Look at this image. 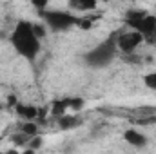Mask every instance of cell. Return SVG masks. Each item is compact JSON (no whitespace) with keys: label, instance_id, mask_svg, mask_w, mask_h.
Returning a JSON list of instances; mask_svg holds the SVG:
<instances>
[{"label":"cell","instance_id":"cell-1","mask_svg":"<svg viewBox=\"0 0 156 154\" xmlns=\"http://www.w3.org/2000/svg\"><path fill=\"white\" fill-rule=\"evenodd\" d=\"M9 42H11L13 49L22 58H26L27 62H33L38 56L40 49H42L40 38L35 35V31H33V24L31 22H26V20H22V22H18L15 26L11 37H9Z\"/></svg>","mask_w":156,"mask_h":154},{"label":"cell","instance_id":"cell-2","mask_svg":"<svg viewBox=\"0 0 156 154\" xmlns=\"http://www.w3.org/2000/svg\"><path fill=\"white\" fill-rule=\"evenodd\" d=\"M116 54L118 51H116V44H115V33H113L107 40L100 42L91 51H87L83 54V62L93 69H100V67H107L116 58Z\"/></svg>","mask_w":156,"mask_h":154},{"label":"cell","instance_id":"cell-3","mask_svg":"<svg viewBox=\"0 0 156 154\" xmlns=\"http://www.w3.org/2000/svg\"><path fill=\"white\" fill-rule=\"evenodd\" d=\"M42 20L45 22V27H49L55 33L69 31L71 27H78L80 16L71 11H60V9H44L40 11Z\"/></svg>","mask_w":156,"mask_h":154},{"label":"cell","instance_id":"cell-4","mask_svg":"<svg viewBox=\"0 0 156 154\" xmlns=\"http://www.w3.org/2000/svg\"><path fill=\"white\" fill-rule=\"evenodd\" d=\"M144 37L136 31H116L115 33V44H116V51L122 53L123 56L127 54H134V51L144 44Z\"/></svg>","mask_w":156,"mask_h":154},{"label":"cell","instance_id":"cell-5","mask_svg":"<svg viewBox=\"0 0 156 154\" xmlns=\"http://www.w3.org/2000/svg\"><path fill=\"white\" fill-rule=\"evenodd\" d=\"M125 26H127L131 31L140 33L145 40H149L156 31V15L147 13L145 16H142V18H138V20H134V22H125Z\"/></svg>","mask_w":156,"mask_h":154},{"label":"cell","instance_id":"cell-6","mask_svg":"<svg viewBox=\"0 0 156 154\" xmlns=\"http://www.w3.org/2000/svg\"><path fill=\"white\" fill-rule=\"evenodd\" d=\"M38 111H40V107H37V105H31V103H20V102H18V105L15 107L16 116L22 118L24 121H37V120H38Z\"/></svg>","mask_w":156,"mask_h":154},{"label":"cell","instance_id":"cell-7","mask_svg":"<svg viewBox=\"0 0 156 154\" xmlns=\"http://www.w3.org/2000/svg\"><path fill=\"white\" fill-rule=\"evenodd\" d=\"M123 140H125L129 145L136 147V149H144V147L147 145V136L142 134L140 131H136L134 127H131V129H127V131L123 132Z\"/></svg>","mask_w":156,"mask_h":154},{"label":"cell","instance_id":"cell-8","mask_svg":"<svg viewBox=\"0 0 156 154\" xmlns=\"http://www.w3.org/2000/svg\"><path fill=\"white\" fill-rule=\"evenodd\" d=\"M67 5L73 11H78V13H93L98 7V4L94 0H69Z\"/></svg>","mask_w":156,"mask_h":154},{"label":"cell","instance_id":"cell-9","mask_svg":"<svg viewBox=\"0 0 156 154\" xmlns=\"http://www.w3.org/2000/svg\"><path fill=\"white\" fill-rule=\"evenodd\" d=\"M69 111V98H62V100H55L51 102V107H49V114L55 116L56 120L62 118V116L67 114Z\"/></svg>","mask_w":156,"mask_h":154},{"label":"cell","instance_id":"cell-10","mask_svg":"<svg viewBox=\"0 0 156 154\" xmlns=\"http://www.w3.org/2000/svg\"><path fill=\"white\" fill-rule=\"evenodd\" d=\"M82 118L80 116H71V114H66L62 116V118H58V127L62 129V131H71V129H75L78 125H82Z\"/></svg>","mask_w":156,"mask_h":154},{"label":"cell","instance_id":"cell-11","mask_svg":"<svg viewBox=\"0 0 156 154\" xmlns=\"http://www.w3.org/2000/svg\"><path fill=\"white\" fill-rule=\"evenodd\" d=\"M100 18H102L100 13H94V15H80L78 27H82V29H91V26H93L96 20H100Z\"/></svg>","mask_w":156,"mask_h":154},{"label":"cell","instance_id":"cell-12","mask_svg":"<svg viewBox=\"0 0 156 154\" xmlns=\"http://www.w3.org/2000/svg\"><path fill=\"white\" fill-rule=\"evenodd\" d=\"M20 131H22L24 134H27L29 138L40 136V132H38V123H37V121H24V123H22V127H20Z\"/></svg>","mask_w":156,"mask_h":154},{"label":"cell","instance_id":"cell-13","mask_svg":"<svg viewBox=\"0 0 156 154\" xmlns=\"http://www.w3.org/2000/svg\"><path fill=\"white\" fill-rule=\"evenodd\" d=\"M31 142V138L27 136V134H24L22 131H18V132H15L13 136H11V143L15 145V147H27V143Z\"/></svg>","mask_w":156,"mask_h":154},{"label":"cell","instance_id":"cell-14","mask_svg":"<svg viewBox=\"0 0 156 154\" xmlns=\"http://www.w3.org/2000/svg\"><path fill=\"white\" fill-rule=\"evenodd\" d=\"M149 11H145V9H138V7H133V9H129L127 13H125V16H123V22H134V20H138V18H142V16H145Z\"/></svg>","mask_w":156,"mask_h":154},{"label":"cell","instance_id":"cell-15","mask_svg":"<svg viewBox=\"0 0 156 154\" xmlns=\"http://www.w3.org/2000/svg\"><path fill=\"white\" fill-rule=\"evenodd\" d=\"M131 121H133L134 125H154L156 114L154 116H136V118H131Z\"/></svg>","mask_w":156,"mask_h":154},{"label":"cell","instance_id":"cell-16","mask_svg":"<svg viewBox=\"0 0 156 154\" xmlns=\"http://www.w3.org/2000/svg\"><path fill=\"white\" fill-rule=\"evenodd\" d=\"M144 83H145V87L156 91V71L154 73H147V75L144 76Z\"/></svg>","mask_w":156,"mask_h":154},{"label":"cell","instance_id":"cell-17","mask_svg":"<svg viewBox=\"0 0 156 154\" xmlns=\"http://www.w3.org/2000/svg\"><path fill=\"white\" fill-rule=\"evenodd\" d=\"M85 105L83 98H69V111H80Z\"/></svg>","mask_w":156,"mask_h":154},{"label":"cell","instance_id":"cell-18","mask_svg":"<svg viewBox=\"0 0 156 154\" xmlns=\"http://www.w3.org/2000/svg\"><path fill=\"white\" fill-rule=\"evenodd\" d=\"M42 143H44L42 136H35V138H31V142L27 143V147H26V149H33V151L37 152V151H38L40 147H42Z\"/></svg>","mask_w":156,"mask_h":154},{"label":"cell","instance_id":"cell-19","mask_svg":"<svg viewBox=\"0 0 156 154\" xmlns=\"http://www.w3.org/2000/svg\"><path fill=\"white\" fill-rule=\"evenodd\" d=\"M33 31L40 40L45 37V24H33Z\"/></svg>","mask_w":156,"mask_h":154},{"label":"cell","instance_id":"cell-20","mask_svg":"<svg viewBox=\"0 0 156 154\" xmlns=\"http://www.w3.org/2000/svg\"><path fill=\"white\" fill-rule=\"evenodd\" d=\"M18 105V102H16V96H7V102H5V107H16Z\"/></svg>","mask_w":156,"mask_h":154},{"label":"cell","instance_id":"cell-21","mask_svg":"<svg viewBox=\"0 0 156 154\" xmlns=\"http://www.w3.org/2000/svg\"><path fill=\"white\" fill-rule=\"evenodd\" d=\"M22 154H35V151H33V149H26Z\"/></svg>","mask_w":156,"mask_h":154},{"label":"cell","instance_id":"cell-22","mask_svg":"<svg viewBox=\"0 0 156 154\" xmlns=\"http://www.w3.org/2000/svg\"><path fill=\"white\" fill-rule=\"evenodd\" d=\"M149 42H153V44H156V31H154V35H153V37L149 38Z\"/></svg>","mask_w":156,"mask_h":154},{"label":"cell","instance_id":"cell-23","mask_svg":"<svg viewBox=\"0 0 156 154\" xmlns=\"http://www.w3.org/2000/svg\"><path fill=\"white\" fill-rule=\"evenodd\" d=\"M4 107H5V105H4V103H0V111H2V109H4Z\"/></svg>","mask_w":156,"mask_h":154}]
</instances>
